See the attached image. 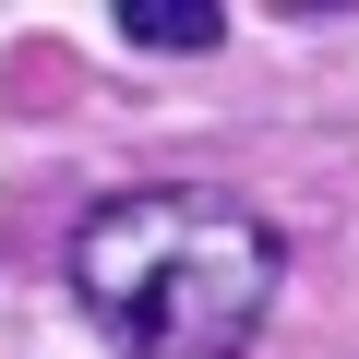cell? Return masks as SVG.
I'll list each match as a JSON object with an SVG mask.
<instances>
[{
	"mask_svg": "<svg viewBox=\"0 0 359 359\" xmlns=\"http://www.w3.org/2000/svg\"><path fill=\"white\" fill-rule=\"evenodd\" d=\"M287 240L216 180H132L72 228V299L120 359H240L276 323Z\"/></svg>",
	"mask_w": 359,
	"mask_h": 359,
	"instance_id": "6da1fadb",
	"label": "cell"
},
{
	"mask_svg": "<svg viewBox=\"0 0 359 359\" xmlns=\"http://www.w3.org/2000/svg\"><path fill=\"white\" fill-rule=\"evenodd\" d=\"M120 36H132V48H168V60H192V48L228 36V13H216V0H120Z\"/></svg>",
	"mask_w": 359,
	"mask_h": 359,
	"instance_id": "7a4b0ae2",
	"label": "cell"
}]
</instances>
